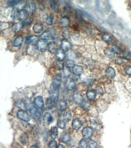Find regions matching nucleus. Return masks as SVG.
Wrapping results in <instances>:
<instances>
[{
  "mask_svg": "<svg viewBox=\"0 0 131 148\" xmlns=\"http://www.w3.org/2000/svg\"><path fill=\"white\" fill-rule=\"evenodd\" d=\"M59 87H58L54 82L52 83L50 86L51 97L55 102H56L59 99Z\"/></svg>",
  "mask_w": 131,
  "mask_h": 148,
  "instance_id": "1",
  "label": "nucleus"
},
{
  "mask_svg": "<svg viewBox=\"0 0 131 148\" xmlns=\"http://www.w3.org/2000/svg\"><path fill=\"white\" fill-rule=\"evenodd\" d=\"M17 116L19 119L25 122H28L30 120V117L28 113L24 110H20L17 112Z\"/></svg>",
  "mask_w": 131,
  "mask_h": 148,
  "instance_id": "2",
  "label": "nucleus"
},
{
  "mask_svg": "<svg viewBox=\"0 0 131 148\" xmlns=\"http://www.w3.org/2000/svg\"><path fill=\"white\" fill-rule=\"evenodd\" d=\"M47 42L45 40L41 39L37 42V48L40 51L44 52L47 49Z\"/></svg>",
  "mask_w": 131,
  "mask_h": 148,
  "instance_id": "3",
  "label": "nucleus"
},
{
  "mask_svg": "<svg viewBox=\"0 0 131 148\" xmlns=\"http://www.w3.org/2000/svg\"><path fill=\"white\" fill-rule=\"evenodd\" d=\"M53 121V118L49 113H46L43 116V122L44 126L48 127Z\"/></svg>",
  "mask_w": 131,
  "mask_h": 148,
  "instance_id": "4",
  "label": "nucleus"
},
{
  "mask_svg": "<svg viewBox=\"0 0 131 148\" xmlns=\"http://www.w3.org/2000/svg\"><path fill=\"white\" fill-rule=\"evenodd\" d=\"M61 45L62 50L65 52L69 51L72 47L70 42L66 39H63L62 40Z\"/></svg>",
  "mask_w": 131,
  "mask_h": 148,
  "instance_id": "5",
  "label": "nucleus"
},
{
  "mask_svg": "<svg viewBox=\"0 0 131 148\" xmlns=\"http://www.w3.org/2000/svg\"><path fill=\"white\" fill-rule=\"evenodd\" d=\"M82 135L85 138L89 139L93 133L92 129L89 127H87L83 129L82 131Z\"/></svg>",
  "mask_w": 131,
  "mask_h": 148,
  "instance_id": "6",
  "label": "nucleus"
},
{
  "mask_svg": "<svg viewBox=\"0 0 131 148\" xmlns=\"http://www.w3.org/2000/svg\"><path fill=\"white\" fill-rule=\"evenodd\" d=\"M30 112L32 117L36 120H38L40 117V113L36 107L33 106L30 108Z\"/></svg>",
  "mask_w": 131,
  "mask_h": 148,
  "instance_id": "7",
  "label": "nucleus"
},
{
  "mask_svg": "<svg viewBox=\"0 0 131 148\" xmlns=\"http://www.w3.org/2000/svg\"><path fill=\"white\" fill-rule=\"evenodd\" d=\"M29 15V14L27 10L25 9L22 10L20 11L19 18L20 21H25L28 19Z\"/></svg>",
  "mask_w": 131,
  "mask_h": 148,
  "instance_id": "8",
  "label": "nucleus"
},
{
  "mask_svg": "<svg viewBox=\"0 0 131 148\" xmlns=\"http://www.w3.org/2000/svg\"><path fill=\"white\" fill-rule=\"evenodd\" d=\"M75 86V83L74 81L71 79H67L65 83V87L67 90H72L74 88Z\"/></svg>",
  "mask_w": 131,
  "mask_h": 148,
  "instance_id": "9",
  "label": "nucleus"
},
{
  "mask_svg": "<svg viewBox=\"0 0 131 148\" xmlns=\"http://www.w3.org/2000/svg\"><path fill=\"white\" fill-rule=\"evenodd\" d=\"M24 39V37L22 36H18L13 41L12 44L13 46L15 47H20L22 45Z\"/></svg>",
  "mask_w": 131,
  "mask_h": 148,
  "instance_id": "10",
  "label": "nucleus"
},
{
  "mask_svg": "<svg viewBox=\"0 0 131 148\" xmlns=\"http://www.w3.org/2000/svg\"><path fill=\"white\" fill-rule=\"evenodd\" d=\"M73 71L75 75L80 76L83 73L84 70L81 66L75 65L73 68Z\"/></svg>",
  "mask_w": 131,
  "mask_h": 148,
  "instance_id": "11",
  "label": "nucleus"
},
{
  "mask_svg": "<svg viewBox=\"0 0 131 148\" xmlns=\"http://www.w3.org/2000/svg\"><path fill=\"white\" fill-rule=\"evenodd\" d=\"M34 31L36 33L39 34L42 33L43 30V25L42 23H36L35 24L33 28Z\"/></svg>",
  "mask_w": 131,
  "mask_h": 148,
  "instance_id": "12",
  "label": "nucleus"
},
{
  "mask_svg": "<svg viewBox=\"0 0 131 148\" xmlns=\"http://www.w3.org/2000/svg\"><path fill=\"white\" fill-rule=\"evenodd\" d=\"M35 105L39 108H42L44 105L43 99L42 97L39 96L35 98L34 100Z\"/></svg>",
  "mask_w": 131,
  "mask_h": 148,
  "instance_id": "13",
  "label": "nucleus"
},
{
  "mask_svg": "<svg viewBox=\"0 0 131 148\" xmlns=\"http://www.w3.org/2000/svg\"><path fill=\"white\" fill-rule=\"evenodd\" d=\"M105 75L107 77L109 78H114L116 75V72L114 69L111 67H108L106 69L105 72Z\"/></svg>",
  "mask_w": 131,
  "mask_h": 148,
  "instance_id": "14",
  "label": "nucleus"
},
{
  "mask_svg": "<svg viewBox=\"0 0 131 148\" xmlns=\"http://www.w3.org/2000/svg\"><path fill=\"white\" fill-rule=\"evenodd\" d=\"M73 98L74 101L77 104H81L84 101V98L83 96L78 93L74 94L73 97Z\"/></svg>",
  "mask_w": 131,
  "mask_h": 148,
  "instance_id": "15",
  "label": "nucleus"
},
{
  "mask_svg": "<svg viewBox=\"0 0 131 148\" xmlns=\"http://www.w3.org/2000/svg\"><path fill=\"white\" fill-rule=\"evenodd\" d=\"M48 49L52 53H57L58 51V48L57 44L54 42H52L48 45Z\"/></svg>",
  "mask_w": 131,
  "mask_h": 148,
  "instance_id": "16",
  "label": "nucleus"
},
{
  "mask_svg": "<svg viewBox=\"0 0 131 148\" xmlns=\"http://www.w3.org/2000/svg\"><path fill=\"white\" fill-rule=\"evenodd\" d=\"M72 126L74 130H78L81 128L82 124L79 119L75 118L73 121Z\"/></svg>",
  "mask_w": 131,
  "mask_h": 148,
  "instance_id": "17",
  "label": "nucleus"
},
{
  "mask_svg": "<svg viewBox=\"0 0 131 148\" xmlns=\"http://www.w3.org/2000/svg\"><path fill=\"white\" fill-rule=\"evenodd\" d=\"M60 140L62 142L67 143L70 141L71 137L67 133H63L60 136Z\"/></svg>",
  "mask_w": 131,
  "mask_h": 148,
  "instance_id": "18",
  "label": "nucleus"
},
{
  "mask_svg": "<svg viewBox=\"0 0 131 148\" xmlns=\"http://www.w3.org/2000/svg\"><path fill=\"white\" fill-rule=\"evenodd\" d=\"M70 20L67 17H63L60 19V25L64 28L68 27L70 24Z\"/></svg>",
  "mask_w": 131,
  "mask_h": 148,
  "instance_id": "19",
  "label": "nucleus"
},
{
  "mask_svg": "<svg viewBox=\"0 0 131 148\" xmlns=\"http://www.w3.org/2000/svg\"><path fill=\"white\" fill-rule=\"evenodd\" d=\"M105 55L108 58L113 59L114 58L115 55L112 49L109 48L106 49L104 50Z\"/></svg>",
  "mask_w": 131,
  "mask_h": 148,
  "instance_id": "20",
  "label": "nucleus"
},
{
  "mask_svg": "<svg viewBox=\"0 0 131 148\" xmlns=\"http://www.w3.org/2000/svg\"><path fill=\"white\" fill-rule=\"evenodd\" d=\"M62 75L60 74H58L55 76L53 82L55 83L59 87H60L62 83Z\"/></svg>",
  "mask_w": 131,
  "mask_h": 148,
  "instance_id": "21",
  "label": "nucleus"
},
{
  "mask_svg": "<svg viewBox=\"0 0 131 148\" xmlns=\"http://www.w3.org/2000/svg\"><path fill=\"white\" fill-rule=\"evenodd\" d=\"M87 97L88 100H93L96 97V93L93 90H90L87 93Z\"/></svg>",
  "mask_w": 131,
  "mask_h": 148,
  "instance_id": "22",
  "label": "nucleus"
},
{
  "mask_svg": "<svg viewBox=\"0 0 131 148\" xmlns=\"http://www.w3.org/2000/svg\"><path fill=\"white\" fill-rule=\"evenodd\" d=\"M51 6L52 9L56 13L59 12V4L57 1H51Z\"/></svg>",
  "mask_w": 131,
  "mask_h": 148,
  "instance_id": "23",
  "label": "nucleus"
},
{
  "mask_svg": "<svg viewBox=\"0 0 131 148\" xmlns=\"http://www.w3.org/2000/svg\"><path fill=\"white\" fill-rule=\"evenodd\" d=\"M20 11L19 9L17 7H14L13 8L11 11V17L13 19H15L17 18H19Z\"/></svg>",
  "mask_w": 131,
  "mask_h": 148,
  "instance_id": "24",
  "label": "nucleus"
},
{
  "mask_svg": "<svg viewBox=\"0 0 131 148\" xmlns=\"http://www.w3.org/2000/svg\"><path fill=\"white\" fill-rule=\"evenodd\" d=\"M66 58V55L62 50H58L57 53V58L59 61H62L64 60Z\"/></svg>",
  "mask_w": 131,
  "mask_h": 148,
  "instance_id": "25",
  "label": "nucleus"
},
{
  "mask_svg": "<svg viewBox=\"0 0 131 148\" xmlns=\"http://www.w3.org/2000/svg\"><path fill=\"white\" fill-rule=\"evenodd\" d=\"M38 37L36 35H31L28 37L26 39V43L30 44L36 42L38 40Z\"/></svg>",
  "mask_w": 131,
  "mask_h": 148,
  "instance_id": "26",
  "label": "nucleus"
},
{
  "mask_svg": "<svg viewBox=\"0 0 131 148\" xmlns=\"http://www.w3.org/2000/svg\"><path fill=\"white\" fill-rule=\"evenodd\" d=\"M23 27L22 24L21 23H16L13 24L12 27V31L14 33L19 32Z\"/></svg>",
  "mask_w": 131,
  "mask_h": 148,
  "instance_id": "27",
  "label": "nucleus"
},
{
  "mask_svg": "<svg viewBox=\"0 0 131 148\" xmlns=\"http://www.w3.org/2000/svg\"><path fill=\"white\" fill-rule=\"evenodd\" d=\"M51 136L52 139H55L58 136V131L57 128L53 127L51 129Z\"/></svg>",
  "mask_w": 131,
  "mask_h": 148,
  "instance_id": "28",
  "label": "nucleus"
},
{
  "mask_svg": "<svg viewBox=\"0 0 131 148\" xmlns=\"http://www.w3.org/2000/svg\"><path fill=\"white\" fill-rule=\"evenodd\" d=\"M55 102L51 98H48L46 101V105L48 109H52L54 106L55 103Z\"/></svg>",
  "mask_w": 131,
  "mask_h": 148,
  "instance_id": "29",
  "label": "nucleus"
},
{
  "mask_svg": "<svg viewBox=\"0 0 131 148\" xmlns=\"http://www.w3.org/2000/svg\"><path fill=\"white\" fill-rule=\"evenodd\" d=\"M67 104L65 100H61L60 101L58 105L59 109L61 111H64L67 108Z\"/></svg>",
  "mask_w": 131,
  "mask_h": 148,
  "instance_id": "30",
  "label": "nucleus"
},
{
  "mask_svg": "<svg viewBox=\"0 0 131 148\" xmlns=\"http://www.w3.org/2000/svg\"><path fill=\"white\" fill-rule=\"evenodd\" d=\"M41 37L42 39L46 40L51 39L52 37V34L49 31H45L41 34Z\"/></svg>",
  "mask_w": 131,
  "mask_h": 148,
  "instance_id": "31",
  "label": "nucleus"
},
{
  "mask_svg": "<svg viewBox=\"0 0 131 148\" xmlns=\"http://www.w3.org/2000/svg\"><path fill=\"white\" fill-rule=\"evenodd\" d=\"M72 114L69 111H66L63 113V118L67 121H70L72 119Z\"/></svg>",
  "mask_w": 131,
  "mask_h": 148,
  "instance_id": "32",
  "label": "nucleus"
},
{
  "mask_svg": "<svg viewBox=\"0 0 131 148\" xmlns=\"http://www.w3.org/2000/svg\"><path fill=\"white\" fill-rule=\"evenodd\" d=\"M28 11L31 13H33L36 10V5L34 3H30L27 6Z\"/></svg>",
  "mask_w": 131,
  "mask_h": 148,
  "instance_id": "33",
  "label": "nucleus"
},
{
  "mask_svg": "<svg viewBox=\"0 0 131 148\" xmlns=\"http://www.w3.org/2000/svg\"><path fill=\"white\" fill-rule=\"evenodd\" d=\"M63 70L64 76L66 78H69L71 74L70 69L67 67L66 66H64Z\"/></svg>",
  "mask_w": 131,
  "mask_h": 148,
  "instance_id": "34",
  "label": "nucleus"
},
{
  "mask_svg": "<svg viewBox=\"0 0 131 148\" xmlns=\"http://www.w3.org/2000/svg\"><path fill=\"white\" fill-rule=\"evenodd\" d=\"M123 56L124 58L128 60H131V52L128 51H125L123 52Z\"/></svg>",
  "mask_w": 131,
  "mask_h": 148,
  "instance_id": "35",
  "label": "nucleus"
},
{
  "mask_svg": "<svg viewBox=\"0 0 131 148\" xmlns=\"http://www.w3.org/2000/svg\"><path fill=\"white\" fill-rule=\"evenodd\" d=\"M54 19V14L52 13L51 14L49 17L46 19V23L47 24V25H52Z\"/></svg>",
  "mask_w": 131,
  "mask_h": 148,
  "instance_id": "36",
  "label": "nucleus"
},
{
  "mask_svg": "<svg viewBox=\"0 0 131 148\" xmlns=\"http://www.w3.org/2000/svg\"><path fill=\"white\" fill-rule=\"evenodd\" d=\"M111 49L114 52H115L117 54H121L122 53V51L121 49L117 46H112V47H111Z\"/></svg>",
  "mask_w": 131,
  "mask_h": 148,
  "instance_id": "37",
  "label": "nucleus"
},
{
  "mask_svg": "<svg viewBox=\"0 0 131 148\" xmlns=\"http://www.w3.org/2000/svg\"><path fill=\"white\" fill-rule=\"evenodd\" d=\"M89 148H97V144L94 140H90L88 143Z\"/></svg>",
  "mask_w": 131,
  "mask_h": 148,
  "instance_id": "38",
  "label": "nucleus"
},
{
  "mask_svg": "<svg viewBox=\"0 0 131 148\" xmlns=\"http://www.w3.org/2000/svg\"><path fill=\"white\" fill-rule=\"evenodd\" d=\"M88 145L87 141L84 139L81 140L79 143L80 148H86Z\"/></svg>",
  "mask_w": 131,
  "mask_h": 148,
  "instance_id": "39",
  "label": "nucleus"
},
{
  "mask_svg": "<svg viewBox=\"0 0 131 148\" xmlns=\"http://www.w3.org/2000/svg\"><path fill=\"white\" fill-rule=\"evenodd\" d=\"M103 39L107 43H111L112 41L111 37L108 34H104L102 36Z\"/></svg>",
  "mask_w": 131,
  "mask_h": 148,
  "instance_id": "40",
  "label": "nucleus"
},
{
  "mask_svg": "<svg viewBox=\"0 0 131 148\" xmlns=\"http://www.w3.org/2000/svg\"><path fill=\"white\" fill-rule=\"evenodd\" d=\"M75 18L77 20L81 22V23H84L85 22V21L83 19L82 16L79 13L76 12L75 13Z\"/></svg>",
  "mask_w": 131,
  "mask_h": 148,
  "instance_id": "41",
  "label": "nucleus"
},
{
  "mask_svg": "<svg viewBox=\"0 0 131 148\" xmlns=\"http://www.w3.org/2000/svg\"><path fill=\"white\" fill-rule=\"evenodd\" d=\"M55 67L56 68L59 70H62L64 68V64L62 62H60V61H58L55 63Z\"/></svg>",
  "mask_w": 131,
  "mask_h": 148,
  "instance_id": "42",
  "label": "nucleus"
},
{
  "mask_svg": "<svg viewBox=\"0 0 131 148\" xmlns=\"http://www.w3.org/2000/svg\"><path fill=\"white\" fill-rule=\"evenodd\" d=\"M20 2L19 1H9L7 3V4L9 6H13L19 4Z\"/></svg>",
  "mask_w": 131,
  "mask_h": 148,
  "instance_id": "43",
  "label": "nucleus"
},
{
  "mask_svg": "<svg viewBox=\"0 0 131 148\" xmlns=\"http://www.w3.org/2000/svg\"><path fill=\"white\" fill-rule=\"evenodd\" d=\"M49 146L50 148H57V143L55 140H52L50 142L49 144Z\"/></svg>",
  "mask_w": 131,
  "mask_h": 148,
  "instance_id": "44",
  "label": "nucleus"
},
{
  "mask_svg": "<svg viewBox=\"0 0 131 148\" xmlns=\"http://www.w3.org/2000/svg\"><path fill=\"white\" fill-rule=\"evenodd\" d=\"M57 125L61 129H64L66 127V123L63 120H60L58 122Z\"/></svg>",
  "mask_w": 131,
  "mask_h": 148,
  "instance_id": "45",
  "label": "nucleus"
},
{
  "mask_svg": "<svg viewBox=\"0 0 131 148\" xmlns=\"http://www.w3.org/2000/svg\"><path fill=\"white\" fill-rule=\"evenodd\" d=\"M74 64V63L73 61L68 60L67 61L66 66L69 69H70L71 68L74 67V66H75Z\"/></svg>",
  "mask_w": 131,
  "mask_h": 148,
  "instance_id": "46",
  "label": "nucleus"
},
{
  "mask_svg": "<svg viewBox=\"0 0 131 148\" xmlns=\"http://www.w3.org/2000/svg\"><path fill=\"white\" fill-rule=\"evenodd\" d=\"M63 36L65 38H69L70 37V33L67 29H66L63 33Z\"/></svg>",
  "mask_w": 131,
  "mask_h": 148,
  "instance_id": "47",
  "label": "nucleus"
},
{
  "mask_svg": "<svg viewBox=\"0 0 131 148\" xmlns=\"http://www.w3.org/2000/svg\"><path fill=\"white\" fill-rule=\"evenodd\" d=\"M125 70L126 73L127 74L131 75V66H129L126 67Z\"/></svg>",
  "mask_w": 131,
  "mask_h": 148,
  "instance_id": "48",
  "label": "nucleus"
},
{
  "mask_svg": "<svg viewBox=\"0 0 131 148\" xmlns=\"http://www.w3.org/2000/svg\"><path fill=\"white\" fill-rule=\"evenodd\" d=\"M91 125L93 128H94V129H96L97 127V122L95 121L94 120L92 121V122H91Z\"/></svg>",
  "mask_w": 131,
  "mask_h": 148,
  "instance_id": "49",
  "label": "nucleus"
},
{
  "mask_svg": "<svg viewBox=\"0 0 131 148\" xmlns=\"http://www.w3.org/2000/svg\"><path fill=\"white\" fill-rule=\"evenodd\" d=\"M116 61L117 63L119 64H122L123 62V60L122 59L120 58H118V59H117V60H116Z\"/></svg>",
  "mask_w": 131,
  "mask_h": 148,
  "instance_id": "50",
  "label": "nucleus"
},
{
  "mask_svg": "<svg viewBox=\"0 0 131 148\" xmlns=\"http://www.w3.org/2000/svg\"><path fill=\"white\" fill-rule=\"evenodd\" d=\"M57 148H65V147L63 145H60Z\"/></svg>",
  "mask_w": 131,
  "mask_h": 148,
  "instance_id": "51",
  "label": "nucleus"
},
{
  "mask_svg": "<svg viewBox=\"0 0 131 148\" xmlns=\"http://www.w3.org/2000/svg\"><path fill=\"white\" fill-rule=\"evenodd\" d=\"M30 148H39V147H38V146L37 145H33L31 146Z\"/></svg>",
  "mask_w": 131,
  "mask_h": 148,
  "instance_id": "52",
  "label": "nucleus"
}]
</instances>
